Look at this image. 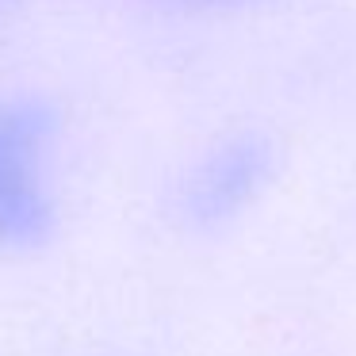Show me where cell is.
<instances>
[{
    "mask_svg": "<svg viewBox=\"0 0 356 356\" xmlns=\"http://www.w3.org/2000/svg\"><path fill=\"white\" fill-rule=\"evenodd\" d=\"M54 111L42 100L16 96L0 104V245L39 249L54 230L47 188V146Z\"/></svg>",
    "mask_w": 356,
    "mask_h": 356,
    "instance_id": "cell-1",
    "label": "cell"
},
{
    "mask_svg": "<svg viewBox=\"0 0 356 356\" xmlns=\"http://www.w3.org/2000/svg\"><path fill=\"white\" fill-rule=\"evenodd\" d=\"M272 172V146L257 134L230 138L192 172L184 184V215L195 226H218L234 218Z\"/></svg>",
    "mask_w": 356,
    "mask_h": 356,
    "instance_id": "cell-2",
    "label": "cell"
},
{
    "mask_svg": "<svg viewBox=\"0 0 356 356\" xmlns=\"http://www.w3.org/2000/svg\"><path fill=\"white\" fill-rule=\"evenodd\" d=\"M180 4H200V8H215V4H238V0H180Z\"/></svg>",
    "mask_w": 356,
    "mask_h": 356,
    "instance_id": "cell-3",
    "label": "cell"
}]
</instances>
